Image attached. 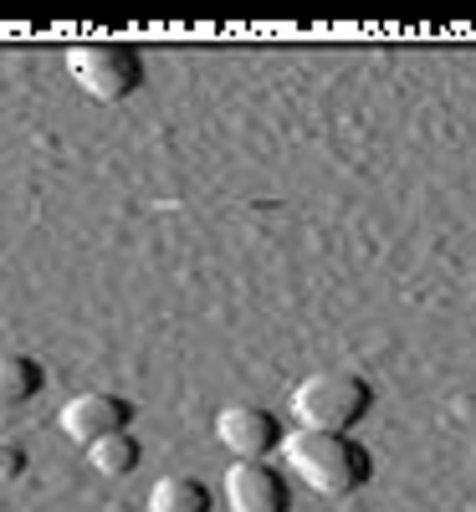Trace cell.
Wrapping results in <instances>:
<instances>
[{"label":"cell","mask_w":476,"mask_h":512,"mask_svg":"<svg viewBox=\"0 0 476 512\" xmlns=\"http://www.w3.org/2000/svg\"><path fill=\"white\" fill-rule=\"evenodd\" d=\"M215 441H221L236 461H267L272 451H282L287 431L267 405H226L215 415Z\"/></svg>","instance_id":"cell-5"},{"label":"cell","mask_w":476,"mask_h":512,"mask_svg":"<svg viewBox=\"0 0 476 512\" xmlns=\"http://www.w3.org/2000/svg\"><path fill=\"white\" fill-rule=\"evenodd\" d=\"M88 461H93V472H103V477H134L139 461H144V446H139L134 431H118L108 441H93Z\"/></svg>","instance_id":"cell-9"},{"label":"cell","mask_w":476,"mask_h":512,"mask_svg":"<svg viewBox=\"0 0 476 512\" xmlns=\"http://www.w3.org/2000/svg\"><path fill=\"white\" fill-rule=\"evenodd\" d=\"M134 400H123V395H113V390H82V395H72L67 405H62V415H57V425L62 431L88 451L93 441H108V436H118V431H134Z\"/></svg>","instance_id":"cell-4"},{"label":"cell","mask_w":476,"mask_h":512,"mask_svg":"<svg viewBox=\"0 0 476 512\" xmlns=\"http://www.w3.org/2000/svg\"><path fill=\"white\" fill-rule=\"evenodd\" d=\"M26 466H31L26 446H21V441H11V436H0V487L21 482V477H26Z\"/></svg>","instance_id":"cell-10"},{"label":"cell","mask_w":476,"mask_h":512,"mask_svg":"<svg viewBox=\"0 0 476 512\" xmlns=\"http://www.w3.org/2000/svg\"><path fill=\"white\" fill-rule=\"evenodd\" d=\"M210 507H215V492L200 477H185V472L159 477L154 492H149V512H210Z\"/></svg>","instance_id":"cell-8"},{"label":"cell","mask_w":476,"mask_h":512,"mask_svg":"<svg viewBox=\"0 0 476 512\" xmlns=\"http://www.w3.org/2000/svg\"><path fill=\"white\" fill-rule=\"evenodd\" d=\"M67 72L93 103H128L144 88V52L123 47V41H98V47H72L67 52Z\"/></svg>","instance_id":"cell-3"},{"label":"cell","mask_w":476,"mask_h":512,"mask_svg":"<svg viewBox=\"0 0 476 512\" xmlns=\"http://www.w3.org/2000/svg\"><path fill=\"white\" fill-rule=\"evenodd\" d=\"M374 410V384L349 369H323L308 374L292 390L297 431H323V436H354V425Z\"/></svg>","instance_id":"cell-2"},{"label":"cell","mask_w":476,"mask_h":512,"mask_svg":"<svg viewBox=\"0 0 476 512\" xmlns=\"http://www.w3.org/2000/svg\"><path fill=\"white\" fill-rule=\"evenodd\" d=\"M282 456L292 477L318 492V497H354L374 482V451L354 436H323V431H297L282 441Z\"/></svg>","instance_id":"cell-1"},{"label":"cell","mask_w":476,"mask_h":512,"mask_svg":"<svg viewBox=\"0 0 476 512\" xmlns=\"http://www.w3.org/2000/svg\"><path fill=\"white\" fill-rule=\"evenodd\" d=\"M221 492L231 512H292V487L272 461H231Z\"/></svg>","instance_id":"cell-6"},{"label":"cell","mask_w":476,"mask_h":512,"mask_svg":"<svg viewBox=\"0 0 476 512\" xmlns=\"http://www.w3.org/2000/svg\"><path fill=\"white\" fill-rule=\"evenodd\" d=\"M41 384H47V369H41L31 354H11L0 349V410H21L41 395Z\"/></svg>","instance_id":"cell-7"}]
</instances>
